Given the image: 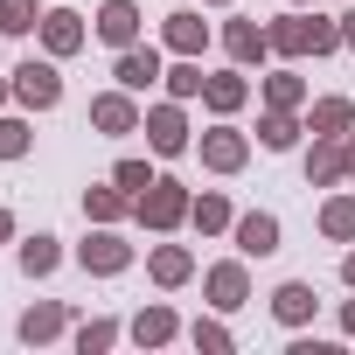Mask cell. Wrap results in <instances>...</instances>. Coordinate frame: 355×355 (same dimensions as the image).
Returning <instances> with one entry per match:
<instances>
[{
	"label": "cell",
	"instance_id": "cell-2",
	"mask_svg": "<svg viewBox=\"0 0 355 355\" xmlns=\"http://www.w3.org/2000/svg\"><path fill=\"white\" fill-rule=\"evenodd\" d=\"M139 132H146V146H153L160 160H174V153H196V125H189L182 98H160V105H146Z\"/></svg>",
	"mask_w": 355,
	"mask_h": 355
},
{
	"label": "cell",
	"instance_id": "cell-35",
	"mask_svg": "<svg viewBox=\"0 0 355 355\" xmlns=\"http://www.w3.org/2000/svg\"><path fill=\"white\" fill-rule=\"evenodd\" d=\"M341 286H348V293H355V244H348V251H341Z\"/></svg>",
	"mask_w": 355,
	"mask_h": 355
},
{
	"label": "cell",
	"instance_id": "cell-7",
	"mask_svg": "<svg viewBox=\"0 0 355 355\" xmlns=\"http://www.w3.org/2000/svg\"><path fill=\"white\" fill-rule=\"evenodd\" d=\"M202 300H209L216 313L251 306V258H244V251H237V258H216V265L202 272Z\"/></svg>",
	"mask_w": 355,
	"mask_h": 355
},
{
	"label": "cell",
	"instance_id": "cell-22",
	"mask_svg": "<svg viewBox=\"0 0 355 355\" xmlns=\"http://www.w3.org/2000/svg\"><path fill=\"white\" fill-rule=\"evenodd\" d=\"M15 265H21V279H56V265H63V237H49V230L15 237Z\"/></svg>",
	"mask_w": 355,
	"mask_h": 355
},
{
	"label": "cell",
	"instance_id": "cell-37",
	"mask_svg": "<svg viewBox=\"0 0 355 355\" xmlns=\"http://www.w3.org/2000/svg\"><path fill=\"white\" fill-rule=\"evenodd\" d=\"M341 334L355 341V300H341Z\"/></svg>",
	"mask_w": 355,
	"mask_h": 355
},
{
	"label": "cell",
	"instance_id": "cell-17",
	"mask_svg": "<svg viewBox=\"0 0 355 355\" xmlns=\"http://www.w3.org/2000/svg\"><path fill=\"white\" fill-rule=\"evenodd\" d=\"M279 237H286V230H279V216H272V209H244V216L230 223V244H237L244 258H272V251H279Z\"/></svg>",
	"mask_w": 355,
	"mask_h": 355
},
{
	"label": "cell",
	"instance_id": "cell-18",
	"mask_svg": "<svg viewBox=\"0 0 355 355\" xmlns=\"http://www.w3.org/2000/svg\"><path fill=\"white\" fill-rule=\"evenodd\" d=\"M313 313H320V293L306 286V279H286V286H272V320L293 334V327H313Z\"/></svg>",
	"mask_w": 355,
	"mask_h": 355
},
{
	"label": "cell",
	"instance_id": "cell-4",
	"mask_svg": "<svg viewBox=\"0 0 355 355\" xmlns=\"http://www.w3.org/2000/svg\"><path fill=\"white\" fill-rule=\"evenodd\" d=\"M132 244H125V230L119 223H91V237L77 244V265L91 272V279H119V272H132Z\"/></svg>",
	"mask_w": 355,
	"mask_h": 355
},
{
	"label": "cell",
	"instance_id": "cell-5",
	"mask_svg": "<svg viewBox=\"0 0 355 355\" xmlns=\"http://www.w3.org/2000/svg\"><path fill=\"white\" fill-rule=\"evenodd\" d=\"M139 119H146V105H139V91H125V84H112V91L91 98V132H105V139H132Z\"/></svg>",
	"mask_w": 355,
	"mask_h": 355
},
{
	"label": "cell",
	"instance_id": "cell-15",
	"mask_svg": "<svg viewBox=\"0 0 355 355\" xmlns=\"http://www.w3.org/2000/svg\"><path fill=\"white\" fill-rule=\"evenodd\" d=\"M265 35H272V56H286V63H306V56H313V15H306V8L265 21Z\"/></svg>",
	"mask_w": 355,
	"mask_h": 355
},
{
	"label": "cell",
	"instance_id": "cell-20",
	"mask_svg": "<svg viewBox=\"0 0 355 355\" xmlns=\"http://www.w3.org/2000/svg\"><path fill=\"white\" fill-rule=\"evenodd\" d=\"M125 334H132L139 348H167L174 334H182V313H174L167 300H146V306H139V313L125 320Z\"/></svg>",
	"mask_w": 355,
	"mask_h": 355
},
{
	"label": "cell",
	"instance_id": "cell-42",
	"mask_svg": "<svg viewBox=\"0 0 355 355\" xmlns=\"http://www.w3.org/2000/svg\"><path fill=\"white\" fill-rule=\"evenodd\" d=\"M286 8H313V0H286Z\"/></svg>",
	"mask_w": 355,
	"mask_h": 355
},
{
	"label": "cell",
	"instance_id": "cell-38",
	"mask_svg": "<svg viewBox=\"0 0 355 355\" xmlns=\"http://www.w3.org/2000/svg\"><path fill=\"white\" fill-rule=\"evenodd\" d=\"M341 49H355V8L341 15Z\"/></svg>",
	"mask_w": 355,
	"mask_h": 355
},
{
	"label": "cell",
	"instance_id": "cell-34",
	"mask_svg": "<svg viewBox=\"0 0 355 355\" xmlns=\"http://www.w3.org/2000/svg\"><path fill=\"white\" fill-rule=\"evenodd\" d=\"M334 49H341V21L313 15V56H334Z\"/></svg>",
	"mask_w": 355,
	"mask_h": 355
},
{
	"label": "cell",
	"instance_id": "cell-23",
	"mask_svg": "<svg viewBox=\"0 0 355 355\" xmlns=\"http://www.w3.org/2000/svg\"><path fill=\"white\" fill-rule=\"evenodd\" d=\"M230 223H237V209H230L223 189H202V196L189 202V230H202V237H230Z\"/></svg>",
	"mask_w": 355,
	"mask_h": 355
},
{
	"label": "cell",
	"instance_id": "cell-9",
	"mask_svg": "<svg viewBox=\"0 0 355 355\" xmlns=\"http://www.w3.org/2000/svg\"><path fill=\"white\" fill-rule=\"evenodd\" d=\"M91 35L119 56V49H132L139 35H146V15H139V0H105V8L91 15Z\"/></svg>",
	"mask_w": 355,
	"mask_h": 355
},
{
	"label": "cell",
	"instance_id": "cell-16",
	"mask_svg": "<svg viewBox=\"0 0 355 355\" xmlns=\"http://www.w3.org/2000/svg\"><path fill=\"white\" fill-rule=\"evenodd\" d=\"M306 132H320V139H348L355 132V98H341V91H327V98H306Z\"/></svg>",
	"mask_w": 355,
	"mask_h": 355
},
{
	"label": "cell",
	"instance_id": "cell-27",
	"mask_svg": "<svg viewBox=\"0 0 355 355\" xmlns=\"http://www.w3.org/2000/svg\"><path fill=\"white\" fill-rule=\"evenodd\" d=\"M265 105H272V112H306V77H300L293 63L272 70V77H265Z\"/></svg>",
	"mask_w": 355,
	"mask_h": 355
},
{
	"label": "cell",
	"instance_id": "cell-25",
	"mask_svg": "<svg viewBox=\"0 0 355 355\" xmlns=\"http://www.w3.org/2000/svg\"><path fill=\"white\" fill-rule=\"evenodd\" d=\"M125 216H132V196H125L119 182L84 189V223H125Z\"/></svg>",
	"mask_w": 355,
	"mask_h": 355
},
{
	"label": "cell",
	"instance_id": "cell-11",
	"mask_svg": "<svg viewBox=\"0 0 355 355\" xmlns=\"http://www.w3.org/2000/svg\"><path fill=\"white\" fill-rule=\"evenodd\" d=\"M209 35H216V28L202 21V8H174V15L160 21V49H167V56H202Z\"/></svg>",
	"mask_w": 355,
	"mask_h": 355
},
{
	"label": "cell",
	"instance_id": "cell-1",
	"mask_svg": "<svg viewBox=\"0 0 355 355\" xmlns=\"http://www.w3.org/2000/svg\"><path fill=\"white\" fill-rule=\"evenodd\" d=\"M189 202H196V189H189V182H174V174H160V182L132 202V223L153 230V237H174V230L189 223Z\"/></svg>",
	"mask_w": 355,
	"mask_h": 355
},
{
	"label": "cell",
	"instance_id": "cell-32",
	"mask_svg": "<svg viewBox=\"0 0 355 355\" xmlns=\"http://www.w3.org/2000/svg\"><path fill=\"white\" fill-rule=\"evenodd\" d=\"M35 28H42L35 0H0V35H35Z\"/></svg>",
	"mask_w": 355,
	"mask_h": 355
},
{
	"label": "cell",
	"instance_id": "cell-41",
	"mask_svg": "<svg viewBox=\"0 0 355 355\" xmlns=\"http://www.w3.org/2000/svg\"><path fill=\"white\" fill-rule=\"evenodd\" d=\"M202 8H237V0H202Z\"/></svg>",
	"mask_w": 355,
	"mask_h": 355
},
{
	"label": "cell",
	"instance_id": "cell-31",
	"mask_svg": "<svg viewBox=\"0 0 355 355\" xmlns=\"http://www.w3.org/2000/svg\"><path fill=\"white\" fill-rule=\"evenodd\" d=\"M189 341H196L202 355H230V348H237V334H230V320H223L216 306H209V313H202V320L189 327Z\"/></svg>",
	"mask_w": 355,
	"mask_h": 355
},
{
	"label": "cell",
	"instance_id": "cell-21",
	"mask_svg": "<svg viewBox=\"0 0 355 355\" xmlns=\"http://www.w3.org/2000/svg\"><path fill=\"white\" fill-rule=\"evenodd\" d=\"M341 182H348V146L313 132V146H306V189H341Z\"/></svg>",
	"mask_w": 355,
	"mask_h": 355
},
{
	"label": "cell",
	"instance_id": "cell-30",
	"mask_svg": "<svg viewBox=\"0 0 355 355\" xmlns=\"http://www.w3.org/2000/svg\"><path fill=\"white\" fill-rule=\"evenodd\" d=\"M70 341H77V355H105V348H119V341H125V327H119L112 313H98V320H84Z\"/></svg>",
	"mask_w": 355,
	"mask_h": 355
},
{
	"label": "cell",
	"instance_id": "cell-39",
	"mask_svg": "<svg viewBox=\"0 0 355 355\" xmlns=\"http://www.w3.org/2000/svg\"><path fill=\"white\" fill-rule=\"evenodd\" d=\"M15 105V77H0V112H8Z\"/></svg>",
	"mask_w": 355,
	"mask_h": 355
},
{
	"label": "cell",
	"instance_id": "cell-14",
	"mask_svg": "<svg viewBox=\"0 0 355 355\" xmlns=\"http://www.w3.org/2000/svg\"><path fill=\"white\" fill-rule=\"evenodd\" d=\"M15 334H21L28 348H49V341H63V334H70V306H63V300H35V306H21Z\"/></svg>",
	"mask_w": 355,
	"mask_h": 355
},
{
	"label": "cell",
	"instance_id": "cell-12",
	"mask_svg": "<svg viewBox=\"0 0 355 355\" xmlns=\"http://www.w3.org/2000/svg\"><path fill=\"white\" fill-rule=\"evenodd\" d=\"M160 77H167V63H160L153 42H132V49L112 56V84H125V91H153Z\"/></svg>",
	"mask_w": 355,
	"mask_h": 355
},
{
	"label": "cell",
	"instance_id": "cell-24",
	"mask_svg": "<svg viewBox=\"0 0 355 355\" xmlns=\"http://www.w3.org/2000/svg\"><path fill=\"white\" fill-rule=\"evenodd\" d=\"M300 132H306V119H300V112H272V105L258 112V146H265V153H293V146H300Z\"/></svg>",
	"mask_w": 355,
	"mask_h": 355
},
{
	"label": "cell",
	"instance_id": "cell-13",
	"mask_svg": "<svg viewBox=\"0 0 355 355\" xmlns=\"http://www.w3.org/2000/svg\"><path fill=\"white\" fill-rule=\"evenodd\" d=\"M202 105H209V119H237V112L251 105V77H244V63H230V70H209V84H202Z\"/></svg>",
	"mask_w": 355,
	"mask_h": 355
},
{
	"label": "cell",
	"instance_id": "cell-19",
	"mask_svg": "<svg viewBox=\"0 0 355 355\" xmlns=\"http://www.w3.org/2000/svg\"><path fill=\"white\" fill-rule=\"evenodd\" d=\"M146 279H153L160 293H182V286L196 279V251H189V244H153V251H146Z\"/></svg>",
	"mask_w": 355,
	"mask_h": 355
},
{
	"label": "cell",
	"instance_id": "cell-28",
	"mask_svg": "<svg viewBox=\"0 0 355 355\" xmlns=\"http://www.w3.org/2000/svg\"><path fill=\"white\" fill-rule=\"evenodd\" d=\"M35 112H0V160H28V146H35V125H28Z\"/></svg>",
	"mask_w": 355,
	"mask_h": 355
},
{
	"label": "cell",
	"instance_id": "cell-3",
	"mask_svg": "<svg viewBox=\"0 0 355 355\" xmlns=\"http://www.w3.org/2000/svg\"><path fill=\"white\" fill-rule=\"evenodd\" d=\"M8 77H15V105H21V112H56V105H63V70H56V56H28V63H15Z\"/></svg>",
	"mask_w": 355,
	"mask_h": 355
},
{
	"label": "cell",
	"instance_id": "cell-10",
	"mask_svg": "<svg viewBox=\"0 0 355 355\" xmlns=\"http://www.w3.org/2000/svg\"><path fill=\"white\" fill-rule=\"evenodd\" d=\"M216 42H223V56L244 63V70H258V63L272 56V35H265V21H251V15H230V21L216 28Z\"/></svg>",
	"mask_w": 355,
	"mask_h": 355
},
{
	"label": "cell",
	"instance_id": "cell-26",
	"mask_svg": "<svg viewBox=\"0 0 355 355\" xmlns=\"http://www.w3.org/2000/svg\"><path fill=\"white\" fill-rule=\"evenodd\" d=\"M320 237H327V244H355V196H348V189H334V196L320 202Z\"/></svg>",
	"mask_w": 355,
	"mask_h": 355
},
{
	"label": "cell",
	"instance_id": "cell-40",
	"mask_svg": "<svg viewBox=\"0 0 355 355\" xmlns=\"http://www.w3.org/2000/svg\"><path fill=\"white\" fill-rule=\"evenodd\" d=\"M341 146H348V182H355V132H348V139H341Z\"/></svg>",
	"mask_w": 355,
	"mask_h": 355
},
{
	"label": "cell",
	"instance_id": "cell-33",
	"mask_svg": "<svg viewBox=\"0 0 355 355\" xmlns=\"http://www.w3.org/2000/svg\"><path fill=\"white\" fill-rule=\"evenodd\" d=\"M112 182H119V189H125V196H132V202H139V196H146V189H153V182H160V174H153V167H146V160H139V153H125V160H119V167H112Z\"/></svg>",
	"mask_w": 355,
	"mask_h": 355
},
{
	"label": "cell",
	"instance_id": "cell-36",
	"mask_svg": "<svg viewBox=\"0 0 355 355\" xmlns=\"http://www.w3.org/2000/svg\"><path fill=\"white\" fill-rule=\"evenodd\" d=\"M0 244H15V209L0 202Z\"/></svg>",
	"mask_w": 355,
	"mask_h": 355
},
{
	"label": "cell",
	"instance_id": "cell-6",
	"mask_svg": "<svg viewBox=\"0 0 355 355\" xmlns=\"http://www.w3.org/2000/svg\"><path fill=\"white\" fill-rule=\"evenodd\" d=\"M196 153H202L209 174H244V160H251V132H237L230 119H216V125L196 132Z\"/></svg>",
	"mask_w": 355,
	"mask_h": 355
},
{
	"label": "cell",
	"instance_id": "cell-8",
	"mask_svg": "<svg viewBox=\"0 0 355 355\" xmlns=\"http://www.w3.org/2000/svg\"><path fill=\"white\" fill-rule=\"evenodd\" d=\"M35 42H42V56L70 63V56L91 42V21H84L77 8H42V28H35Z\"/></svg>",
	"mask_w": 355,
	"mask_h": 355
},
{
	"label": "cell",
	"instance_id": "cell-29",
	"mask_svg": "<svg viewBox=\"0 0 355 355\" xmlns=\"http://www.w3.org/2000/svg\"><path fill=\"white\" fill-rule=\"evenodd\" d=\"M160 84H167V98H182V105H189V98H202V84H209V70H202V56H174Z\"/></svg>",
	"mask_w": 355,
	"mask_h": 355
}]
</instances>
